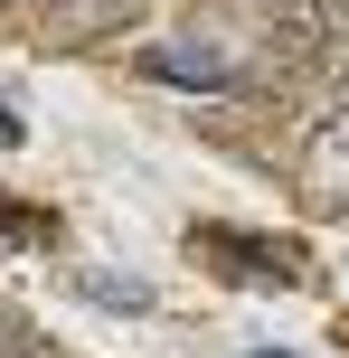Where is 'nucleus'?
I'll return each instance as SVG.
<instances>
[{"mask_svg": "<svg viewBox=\"0 0 349 358\" xmlns=\"http://www.w3.org/2000/svg\"><path fill=\"white\" fill-rule=\"evenodd\" d=\"M255 358H293V349H255Z\"/></svg>", "mask_w": 349, "mask_h": 358, "instance_id": "6e6552de", "label": "nucleus"}, {"mask_svg": "<svg viewBox=\"0 0 349 358\" xmlns=\"http://www.w3.org/2000/svg\"><path fill=\"white\" fill-rule=\"evenodd\" d=\"M76 292H85V302H104V311H132V321H151V311H161V292L132 283V273H85Z\"/></svg>", "mask_w": 349, "mask_h": 358, "instance_id": "7ed1b4c3", "label": "nucleus"}, {"mask_svg": "<svg viewBox=\"0 0 349 358\" xmlns=\"http://www.w3.org/2000/svg\"><path fill=\"white\" fill-rule=\"evenodd\" d=\"M199 255H208V264H227L236 283H264V292H283V283L302 273L293 245H274V236H227V227H199Z\"/></svg>", "mask_w": 349, "mask_h": 358, "instance_id": "f257e3e1", "label": "nucleus"}, {"mask_svg": "<svg viewBox=\"0 0 349 358\" xmlns=\"http://www.w3.org/2000/svg\"><path fill=\"white\" fill-rule=\"evenodd\" d=\"M340 85H349V66H340Z\"/></svg>", "mask_w": 349, "mask_h": 358, "instance_id": "1a4fd4ad", "label": "nucleus"}, {"mask_svg": "<svg viewBox=\"0 0 349 358\" xmlns=\"http://www.w3.org/2000/svg\"><path fill=\"white\" fill-rule=\"evenodd\" d=\"M321 189H340V198H349V123L321 132Z\"/></svg>", "mask_w": 349, "mask_h": 358, "instance_id": "423d86ee", "label": "nucleus"}, {"mask_svg": "<svg viewBox=\"0 0 349 358\" xmlns=\"http://www.w3.org/2000/svg\"><path fill=\"white\" fill-rule=\"evenodd\" d=\"M57 217L48 208H19V198H0V245H48Z\"/></svg>", "mask_w": 349, "mask_h": 358, "instance_id": "39448f33", "label": "nucleus"}, {"mask_svg": "<svg viewBox=\"0 0 349 358\" xmlns=\"http://www.w3.org/2000/svg\"><path fill=\"white\" fill-rule=\"evenodd\" d=\"M123 10H132V0H66V10H57L38 38H57V48H66V38H85V29H113Z\"/></svg>", "mask_w": 349, "mask_h": 358, "instance_id": "20e7f679", "label": "nucleus"}, {"mask_svg": "<svg viewBox=\"0 0 349 358\" xmlns=\"http://www.w3.org/2000/svg\"><path fill=\"white\" fill-rule=\"evenodd\" d=\"M0 142H29V123H19V113H0Z\"/></svg>", "mask_w": 349, "mask_h": 358, "instance_id": "0eeeda50", "label": "nucleus"}, {"mask_svg": "<svg viewBox=\"0 0 349 358\" xmlns=\"http://www.w3.org/2000/svg\"><path fill=\"white\" fill-rule=\"evenodd\" d=\"M161 85H199V94H236L245 85V66H227L218 48H161V57H142Z\"/></svg>", "mask_w": 349, "mask_h": 358, "instance_id": "f03ea898", "label": "nucleus"}]
</instances>
